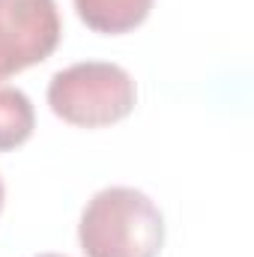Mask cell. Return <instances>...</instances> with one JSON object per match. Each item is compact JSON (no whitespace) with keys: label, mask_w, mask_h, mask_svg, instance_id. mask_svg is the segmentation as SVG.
I'll return each mask as SVG.
<instances>
[{"label":"cell","mask_w":254,"mask_h":257,"mask_svg":"<svg viewBox=\"0 0 254 257\" xmlns=\"http://www.w3.org/2000/svg\"><path fill=\"white\" fill-rule=\"evenodd\" d=\"M78 242L87 257H159L165 218L144 192L111 186L87 200Z\"/></svg>","instance_id":"6da1fadb"},{"label":"cell","mask_w":254,"mask_h":257,"mask_svg":"<svg viewBox=\"0 0 254 257\" xmlns=\"http://www.w3.org/2000/svg\"><path fill=\"white\" fill-rule=\"evenodd\" d=\"M135 81L123 66L87 60L60 69L48 84L51 111L81 128H102L126 120L135 111Z\"/></svg>","instance_id":"7a4b0ae2"},{"label":"cell","mask_w":254,"mask_h":257,"mask_svg":"<svg viewBox=\"0 0 254 257\" xmlns=\"http://www.w3.org/2000/svg\"><path fill=\"white\" fill-rule=\"evenodd\" d=\"M60 33L54 0H0V81L48 60Z\"/></svg>","instance_id":"3957f363"},{"label":"cell","mask_w":254,"mask_h":257,"mask_svg":"<svg viewBox=\"0 0 254 257\" xmlns=\"http://www.w3.org/2000/svg\"><path fill=\"white\" fill-rule=\"evenodd\" d=\"M153 9V0H75L78 18L93 30L105 36H120L147 21Z\"/></svg>","instance_id":"277c9868"},{"label":"cell","mask_w":254,"mask_h":257,"mask_svg":"<svg viewBox=\"0 0 254 257\" xmlns=\"http://www.w3.org/2000/svg\"><path fill=\"white\" fill-rule=\"evenodd\" d=\"M36 128V111L27 93L15 87H0V153L21 147Z\"/></svg>","instance_id":"5b68a950"},{"label":"cell","mask_w":254,"mask_h":257,"mask_svg":"<svg viewBox=\"0 0 254 257\" xmlns=\"http://www.w3.org/2000/svg\"><path fill=\"white\" fill-rule=\"evenodd\" d=\"M0 209H3V180H0Z\"/></svg>","instance_id":"8992f818"},{"label":"cell","mask_w":254,"mask_h":257,"mask_svg":"<svg viewBox=\"0 0 254 257\" xmlns=\"http://www.w3.org/2000/svg\"><path fill=\"white\" fill-rule=\"evenodd\" d=\"M36 257H63V254H36Z\"/></svg>","instance_id":"52a82bcc"}]
</instances>
